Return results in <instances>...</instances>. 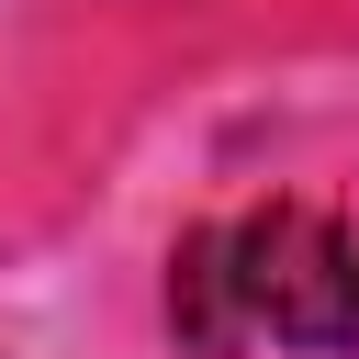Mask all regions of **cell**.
Wrapping results in <instances>:
<instances>
[{
    "label": "cell",
    "instance_id": "obj_1",
    "mask_svg": "<svg viewBox=\"0 0 359 359\" xmlns=\"http://www.w3.org/2000/svg\"><path fill=\"white\" fill-rule=\"evenodd\" d=\"M168 325L191 359H348L359 348V236L314 202H258L236 224L180 236L168 258Z\"/></svg>",
    "mask_w": 359,
    "mask_h": 359
}]
</instances>
